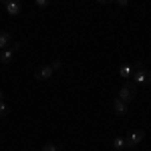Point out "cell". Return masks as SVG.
<instances>
[{
	"mask_svg": "<svg viewBox=\"0 0 151 151\" xmlns=\"http://www.w3.org/2000/svg\"><path fill=\"white\" fill-rule=\"evenodd\" d=\"M137 97V85L133 81H127V83H123L121 85V89H119V95H117V99H121L123 103H131L133 99Z\"/></svg>",
	"mask_w": 151,
	"mask_h": 151,
	"instance_id": "1",
	"label": "cell"
},
{
	"mask_svg": "<svg viewBox=\"0 0 151 151\" xmlns=\"http://www.w3.org/2000/svg\"><path fill=\"white\" fill-rule=\"evenodd\" d=\"M143 137H145V133H143L141 129H131V131L127 133V137H125V147L135 149L141 141H143Z\"/></svg>",
	"mask_w": 151,
	"mask_h": 151,
	"instance_id": "2",
	"label": "cell"
},
{
	"mask_svg": "<svg viewBox=\"0 0 151 151\" xmlns=\"http://www.w3.org/2000/svg\"><path fill=\"white\" fill-rule=\"evenodd\" d=\"M131 79H133L135 85H143V87H147V85H151V70L143 67V69L135 70V75H133Z\"/></svg>",
	"mask_w": 151,
	"mask_h": 151,
	"instance_id": "3",
	"label": "cell"
},
{
	"mask_svg": "<svg viewBox=\"0 0 151 151\" xmlns=\"http://www.w3.org/2000/svg\"><path fill=\"white\" fill-rule=\"evenodd\" d=\"M52 67L50 65H40V67H36L35 69V79L36 81H48L50 77H52Z\"/></svg>",
	"mask_w": 151,
	"mask_h": 151,
	"instance_id": "4",
	"label": "cell"
},
{
	"mask_svg": "<svg viewBox=\"0 0 151 151\" xmlns=\"http://www.w3.org/2000/svg\"><path fill=\"white\" fill-rule=\"evenodd\" d=\"M4 8H6V12H8L10 16H18V14L22 12V4H20L18 0H6V2H4Z\"/></svg>",
	"mask_w": 151,
	"mask_h": 151,
	"instance_id": "5",
	"label": "cell"
},
{
	"mask_svg": "<svg viewBox=\"0 0 151 151\" xmlns=\"http://www.w3.org/2000/svg\"><path fill=\"white\" fill-rule=\"evenodd\" d=\"M119 75H121L123 79H131V77L135 75V65H133V63H123V65L119 67Z\"/></svg>",
	"mask_w": 151,
	"mask_h": 151,
	"instance_id": "6",
	"label": "cell"
},
{
	"mask_svg": "<svg viewBox=\"0 0 151 151\" xmlns=\"http://www.w3.org/2000/svg\"><path fill=\"white\" fill-rule=\"evenodd\" d=\"M127 109H129V105H127V103H123V101H121V99H117V97L113 99V111H115L119 117L125 115V113H127Z\"/></svg>",
	"mask_w": 151,
	"mask_h": 151,
	"instance_id": "7",
	"label": "cell"
},
{
	"mask_svg": "<svg viewBox=\"0 0 151 151\" xmlns=\"http://www.w3.org/2000/svg\"><path fill=\"white\" fill-rule=\"evenodd\" d=\"M10 42H12L10 35H8L6 30H0V50H4V48H8V47H10Z\"/></svg>",
	"mask_w": 151,
	"mask_h": 151,
	"instance_id": "8",
	"label": "cell"
},
{
	"mask_svg": "<svg viewBox=\"0 0 151 151\" xmlns=\"http://www.w3.org/2000/svg\"><path fill=\"white\" fill-rule=\"evenodd\" d=\"M12 57H14V50H12V48H4V50H0V60H2L4 65H10Z\"/></svg>",
	"mask_w": 151,
	"mask_h": 151,
	"instance_id": "9",
	"label": "cell"
},
{
	"mask_svg": "<svg viewBox=\"0 0 151 151\" xmlns=\"http://www.w3.org/2000/svg\"><path fill=\"white\" fill-rule=\"evenodd\" d=\"M113 147H115V149H125V137H115V139H113Z\"/></svg>",
	"mask_w": 151,
	"mask_h": 151,
	"instance_id": "10",
	"label": "cell"
},
{
	"mask_svg": "<svg viewBox=\"0 0 151 151\" xmlns=\"http://www.w3.org/2000/svg\"><path fill=\"white\" fill-rule=\"evenodd\" d=\"M8 113H10V109H8V105L4 103V101H0V119H2V117H6Z\"/></svg>",
	"mask_w": 151,
	"mask_h": 151,
	"instance_id": "11",
	"label": "cell"
},
{
	"mask_svg": "<svg viewBox=\"0 0 151 151\" xmlns=\"http://www.w3.org/2000/svg\"><path fill=\"white\" fill-rule=\"evenodd\" d=\"M40 151H58V145H55V143H47V145H42Z\"/></svg>",
	"mask_w": 151,
	"mask_h": 151,
	"instance_id": "12",
	"label": "cell"
},
{
	"mask_svg": "<svg viewBox=\"0 0 151 151\" xmlns=\"http://www.w3.org/2000/svg\"><path fill=\"white\" fill-rule=\"evenodd\" d=\"M50 67H52V70H58V69H60V67H63V60H60V58H55Z\"/></svg>",
	"mask_w": 151,
	"mask_h": 151,
	"instance_id": "13",
	"label": "cell"
},
{
	"mask_svg": "<svg viewBox=\"0 0 151 151\" xmlns=\"http://www.w3.org/2000/svg\"><path fill=\"white\" fill-rule=\"evenodd\" d=\"M36 6L38 8H45V6H48V2L47 0H36Z\"/></svg>",
	"mask_w": 151,
	"mask_h": 151,
	"instance_id": "14",
	"label": "cell"
},
{
	"mask_svg": "<svg viewBox=\"0 0 151 151\" xmlns=\"http://www.w3.org/2000/svg\"><path fill=\"white\" fill-rule=\"evenodd\" d=\"M0 101H4V91L0 89Z\"/></svg>",
	"mask_w": 151,
	"mask_h": 151,
	"instance_id": "15",
	"label": "cell"
}]
</instances>
